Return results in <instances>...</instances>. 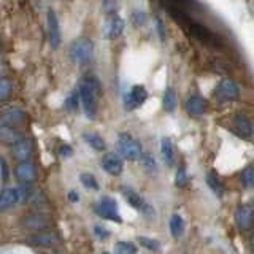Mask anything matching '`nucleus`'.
Masks as SVG:
<instances>
[{"label": "nucleus", "instance_id": "obj_1", "mask_svg": "<svg viewBox=\"0 0 254 254\" xmlns=\"http://www.w3.org/2000/svg\"><path fill=\"white\" fill-rule=\"evenodd\" d=\"M78 94H79V100H81L86 116L89 119H94L95 113H97V99L100 95V83L94 76L84 78L83 81L79 83Z\"/></svg>", "mask_w": 254, "mask_h": 254}, {"label": "nucleus", "instance_id": "obj_2", "mask_svg": "<svg viewBox=\"0 0 254 254\" xmlns=\"http://www.w3.org/2000/svg\"><path fill=\"white\" fill-rule=\"evenodd\" d=\"M94 54V43L89 38H76L75 42H71L68 46V56L70 59L76 64H87L91 61Z\"/></svg>", "mask_w": 254, "mask_h": 254}, {"label": "nucleus", "instance_id": "obj_3", "mask_svg": "<svg viewBox=\"0 0 254 254\" xmlns=\"http://www.w3.org/2000/svg\"><path fill=\"white\" fill-rule=\"evenodd\" d=\"M118 151L127 161H138L143 156V148L140 141H137L129 133H121L118 137Z\"/></svg>", "mask_w": 254, "mask_h": 254}, {"label": "nucleus", "instance_id": "obj_4", "mask_svg": "<svg viewBox=\"0 0 254 254\" xmlns=\"http://www.w3.org/2000/svg\"><path fill=\"white\" fill-rule=\"evenodd\" d=\"M27 198V190L18 188H5L0 190V211L10 210Z\"/></svg>", "mask_w": 254, "mask_h": 254}, {"label": "nucleus", "instance_id": "obj_5", "mask_svg": "<svg viewBox=\"0 0 254 254\" xmlns=\"http://www.w3.org/2000/svg\"><path fill=\"white\" fill-rule=\"evenodd\" d=\"M95 211H97V214L103 219H110L113 222H123V218L119 216V211H118V203L113 197H108V195L102 197L97 206H95Z\"/></svg>", "mask_w": 254, "mask_h": 254}, {"label": "nucleus", "instance_id": "obj_6", "mask_svg": "<svg viewBox=\"0 0 254 254\" xmlns=\"http://www.w3.org/2000/svg\"><path fill=\"white\" fill-rule=\"evenodd\" d=\"M238 95H240V87H238V84L234 79L229 78L222 79L216 89V97L221 102H234L238 99Z\"/></svg>", "mask_w": 254, "mask_h": 254}, {"label": "nucleus", "instance_id": "obj_7", "mask_svg": "<svg viewBox=\"0 0 254 254\" xmlns=\"http://www.w3.org/2000/svg\"><path fill=\"white\" fill-rule=\"evenodd\" d=\"M124 32V19L118 14H110L103 24V37L108 40L118 38Z\"/></svg>", "mask_w": 254, "mask_h": 254}, {"label": "nucleus", "instance_id": "obj_8", "mask_svg": "<svg viewBox=\"0 0 254 254\" xmlns=\"http://www.w3.org/2000/svg\"><path fill=\"white\" fill-rule=\"evenodd\" d=\"M148 97V92H146V87L145 86H140V84H135L132 86L130 92L126 95L124 99V107L126 110H135L138 108L140 105H143V102L146 100Z\"/></svg>", "mask_w": 254, "mask_h": 254}, {"label": "nucleus", "instance_id": "obj_9", "mask_svg": "<svg viewBox=\"0 0 254 254\" xmlns=\"http://www.w3.org/2000/svg\"><path fill=\"white\" fill-rule=\"evenodd\" d=\"M102 169L105 170L111 177H118V175L123 173V159L121 156H118L115 153H107L102 157Z\"/></svg>", "mask_w": 254, "mask_h": 254}, {"label": "nucleus", "instance_id": "obj_10", "mask_svg": "<svg viewBox=\"0 0 254 254\" xmlns=\"http://www.w3.org/2000/svg\"><path fill=\"white\" fill-rule=\"evenodd\" d=\"M21 224L29 229V230H35V232H46V229L50 227V219L43 214L35 213V214H27L26 218L21 221Z\"/></svg>", "mask_w": 254, "mask_h": 254}, {"label": "nucleus", "instance_id": "obj_11", "mask_svg": "<svg viewBox=\"0 0 254 254\" xmlns=\"http://www.w3.org/2000/svg\"><path fill=\"white\" fill-rule=\"evenodd\" d=\"M46 21H48V38H50V45L53 48H58L61 45V27H59L58 14L53 10H50L46 16Z\"/></svg>", "mask_w": 254, "mask_h": 254}, {"label": "nucleus", "instance_id": "obj_12", "mask_svg": "<svg viewBox=\"0 0 254 254\" xmlns=\"http://www.w3.org/2000/svg\"><path fill=\"white\" fill-rule=\"evenodd\" d=\"M26 111H24L22 108H18V107H11L5 110L2 116H0V121H2V124L5 126H11V127H18L21 126L24 121H26Z\"/></svg>", "mask_w": 254, "mask_h": 254}, {"label": "nucleus", "instance_id": "obj_13", "mask_svg": "<svg viewBox=\"0 0 254 254\" xmlns=\"http://www.w3.org/2000/svg\"><path fill=\"white\" fill-rule=\"evenodd\" d=\"M11 151H13L14 159H18L19 162H29L32 153H34V145H32L30 138L22 137L14 146H11Z\"/></svg>", "mask_w": 254, "mask_h": 254}, {"label": "nucleus", "instance_id": "obj_14", "mask_svg": "<svg viewBox=\"0 0 254 254\" xmlns=\"http://www.w3.org/2000/svg\"><path fill=\"white\" fill-rule=\"evenodd\" d=\"M235 221L242 230H250L254 222V211L250 205H240L235 211Z\"/></svg>", "mask_w": 254, "mask_h": 254}, {"label": "nucleus", "instance_id": "obj_15", "mask_svg": "<svg viewBox=\"0 0 254 254\" xmlns=\"http://www.w3.org/2000/svg\"><path fill=\"white\" fill-rule=\"evenodd\" d=\"M24 137L22 132L18 129V127H11V126H5L0 124V143L3 145H10L14 146L21 138Z\"/></svg>", "mask_w": 254, "mask_h": 254}, {"label": "nucleus", "instance_id": "obj_16", "mask_svg": "<svg viewBox=\"0 0 254 254\" xmlns=\"http://www.w3.org/2000/svg\"><path fill=\"white\" fill-rule=\"evenodd\" d=\"M16 178L19 180L22 185H30L35 180V167L32 162H19L16 165Z\"/></svg>", "mask_w": 254, "mask_h": 254}, {"label": "nucleus", "instance_id": "obj_17", "mask_svg": "<svg viewBox=\"0 0 254 254\" xmlns=\"http://www.w3.org/2000/svg\"><path fill=\"white\" fill-rule=\"evenodd\" d=\"M205 108H206V102L202 95H190L186 102V110L190 116H202L205 113Z\"/></svg>", "mask_w": 254, "mask_h": 254}, {"label": "nucleus", "instance_id": "obj_18", "mask_svg": "<svg viewBox=\"0 0 254 254\" xmlns=\"http://www.w3.org/2000/svg\"><path fill=\"white\" fill-rule=\"evenodd\" d=\"M234 124H235V129L240 132L243 137H251L254 133V126L251 123V119L248 116H245L243 113H238L235 116Z\"/></svg>", "mask_w": 254, "mask_h": 254}, {"label": "nucleus", "instance_id": "obj_19", "mask_svg": "<svg viewBox=\"0 0 254 254\" xmlns=\"http://www.w3.org/2000/svg\"><path fill=\"white\" fill-rule=\"evenodd\" d=\"M29 242L32 245H38V246H53L59 242V237L53 232H40V234L29 237Z\"/></svg>", "mask_w": 254, "mask_h": 254}, {"label": "nucleus", "instance_id": "obj_20", "mask_svg": "<svg viewBox=\"0 0 254 254\" xmlns=\"http://www.w3.org/2000/svg\"><path fill=\"white\" fill-rule=\"evenodd\" d=\"M123 195L126 197L127 203H129L130 206H133L135 210L145 211V206H146L145 200H143V198L137 192H135L133 189H130V188H123Z\"/></svg>", "mask_w": 254, "mask_h": 254}, {"label": "nucleus", "instance_id": "obj_21", "mask_svg": "<svg viewBox=\"0 0 254 254\" xmlns=\"http://www.w3.org/2000/svg\"><path fill=\"white\" fill-rule=\"evenodd\" d=\"M162 107H164V110H165V111H169V113H173V111L177 110V107H178L177 94H175V91L172 89V87H169V89H167V91H165V94H164Z\"/></svg>", "mask_w": 254, "mask_h": 254}, {"label": "nucleus", "instance_id": "obj_22", "mask_svg": "<svg viewBox=\"0 0 254 254\" xmlns=\"http://www.w3.org/2000/svg\"><path fill=\"white\" fill-rule=\"evenodd\" d=\"M206 185L210 186V189L214 192V195H218V197H221L222 195V192H224V188H222V185H221V181H219V178H218V175H216V172H210L208 175H206Z\"/></svg>", "mask_w": 254, "mask_h": 254}, {"label": "nucleus", "instance_id": "obj_23", "mask_svg": "<svg viewBox=\"0 0 254 254\" xmlns=\"http://www.w3.org/2000/svg\"><path fill=\"white\" fill-rule=\"evenodd\" d=\"M170 232L175 238H180L185 234V221H183L180 214H173L170 218Z\"/></svg>", "mask_w": 254, "mask_h": 254}, {"label": "nucleus", "instance_id": "obj_24", "mask_svg": "<svg viewBox=\"0 0 254 254\" xmlns=\"http://www.w3.org/2000/svg\"><path fill=\"white\" fill-rule=\"evenodd\" d=\"M83 138L86 140V143L89 146H92L95 151H103L105 149V141L100 137L99 133H94V132H89V133H84Z\"/></svg>", "mask_w": 254, "mask_h": 254}, {"label": "nucleus", "instance_id": "obj_25", "mask_svg": "<svg viewBox=\"0 0 254 254\" xmlns=\"http://www.w3.org/2000/svg\"><path fill=\"white\" fill-rule=\"evenodd\" d=\"M13 83L5 76H0V102H5L6 99H10V95L13 94Z\"/></svg>", "mask_w": 254, "mask_h": 254}, {"label": "nucleus", "instance_id": "obj_26", "mask_svg": "<svg viewBox=\"0 0 254 254\" xmlns=\"http://www.w3.org/2000/svg\"><path fill=\"white\" fill-rule=\"evenodd\" d=\"M161 149H162V156H164V161L167 164H172L173 162V143L170 138H162L161 141Z\"/></svg>", "mask_w": 254, "mask_h": 254}, {"label": "nucleus", "instance_id": "obj_27", "mask_svg": "<svg viewBox=\"0 0 254 254\" xmlns=\"http://www.w3.org/2000/svg\"><path fill=\"white\" fill-rule=\"evenodd\" d=\"M240 178H242V185L245 188H254V167L253 165L245 167L242 170Z\"/></svg>", "mask_w": 254, "mask_h": 254}, {"label": "nucleus", "instance_id": "obj_28", "mask_svg": "<svg viewBox=\"0 0 254 254\" xmlns=\"http://www.w3.org/2000/svg\"><path fill=\"white\" fill-rule=\"evenodd\" d=\"M116 254H137V246L129 242H118L115 245Z\"/></svg>", "mask_w": 254, "mask_h": 254}, {"label": "nucleus", "instance_id": "obj_29", "mask_svg": "<svg viewBox=\"0 0 254 254\" xmlns=\"http://www.w3.org/2000/svg\"><path fill=\"white\" fill-rule=\"evenodd\" d=\"M79 181H81V185L86 189H91V190H97L99 189V183H97V180H95L94 175H91V173H81Z\"/></svg>", "mask_w": 254, "mask_h": 254}, {"label": "nucleus", "instance_id": "obj_30", "mask_svg": "<svg viewBox=\"0 0 254 254\" xmlns=\"http://www.w3.org/2000/svg\"><path fill=\"white\" fill-rule=\"evenodd\" d=\"M138 242L143 248H148L151 251H157L159 250V242L154 240V238H149V237H138Z\"/></svg>", "mask_w": 254, "mask_h": 254}, {"label": "nucleus", "instance_id": "obj_31", "mask_svg": "<svg viewBox=\"0 0 254 254\" xmlns=\"http://www.w3.org/2000/svg\"><path fill=\"white\" fill-rule=\"evenodd\" d=\"M188 185V173L185 167H180L177 172V186L178 188H185Z\"/></svg>", "mask_w": 254, "mask_h": 254}, {"label": "nucleus", "instance_id": "obj_32", "mask_svg": "<svg viewBox=\"0 0 254 254\" xmlns=\"http://www.w3.org/2000/svg\"><path fill=\"white\" fill-rule=\"evenodd\" d=\"M78 107V94L73 92V94H70V97L65 100V108L68 110H76Z\"/></svg>", "mask_w": 254, "mask_h": 254}, {"label": "nucleus", "instance_id": "obj_33", "mask_svg": "<svg viewBox=\"0 0 254 254\" xmlns=\"http://www.w3.org/2000/svg\"><path fill=\"white\" fill-rule=\"evenodd\" d=\"M143 22H145V14H143L141 11H135L133 13V24L138 27V26H141Z\"/></svg>", "mask_w": 254, "mask_h": 254}, {"label": "nucleus", "instance_id": "obj_34", "mask_svg": "<svg viewBox=\"0 0 254 254\" xmlns=\"http://www.w3.org/2000/svg\"><path fill=\"white\" fill-rule=\"evenodd\" d=\"M156 29L159 32V37H161V40H165V27H164V22L161 19H156Z\"/></svg>", "mask_w": 254, "mask_h": 254}, {"label": "nucleus", "instance_id": "obj_35", "mask_svg": "<svg viewBox=\"0 0 254 254\" xmlns=\"http://www.w3.org/2000/svg\"><path fill=\"white\" fill-rule=\"evenodd\" d=\"M61 156L62 157H70L71 156V153H73V149H71L68 145H64V146H61Z\"/></svg>", "mask_w": 254, "mask_h": 254}, {"label": "nucleus", "instance_id": "obj_36", "mask_svg": "<svg viewBox=\"0 0 254 254\" xmlns=\"http://www.w3.org/2000/svg\"><path fill=\"white\" fill-rule=\"evenodd\" d=\"M115 8H118V3H103V10L110 14H115Z\"/></svg>", "mask_w": 254, "mask_h": 254}, {"label": "nucleus", "instance_id": "obj_37", "mask_svg": "<svg viewBox=\"0 0 254 254\" xmlns=\"http://www.w3.org/2000/svg\"><path fill=\"white\" fill-rule=\"evenodd\" d=\"M95 234H97L100 238H107L110 235L107 230H103V227H100V226H95Z\"/></svg>", "mask_w": 254, "mask_h": 254}, {"label": "nucleus", "instance_id": "obj_38", "mask_svg": "<svg viewBox=\"0 0 254 254\" xmlns=\"http://www.w3.org/2000/svg\"><path fill=\"white\" fill-rule=\"evenodd\" d=\"M143 164H145L146 169H154V162H153V159H146V161H143Z\"/></svg>", "mask_w": 254, "mask_h": 254}, {"label": "nucleus", "instance_id": "obj_39", "mask_svg": "<svg viewBox=\"0 0 254 254\" xmlns=\"http://www.w3.org/2000/svg\"><path fill=\"white\" fill-rule=\"evenodd\" d=\"M68 198H70L71 202H76L79 197H78V194L75 192V190H70V192H68Z\"/></svg>", "mask_w": 254, "mask_h": 254}, {"label": "nucleus", "instance_id": "obj_40", "mask_svg": "<svg viewBox=\"0 0 254 254\" xmlns=\"http://www.w3.org/2000/svg\"><path fill=\"white\" fill-rule=\"evenodd\" d=\"M251 251H253V254H254V235H253V238H251Z\"/></svg>", "mask_w": 254, "mask_h": 254}, {"label": "nucleus", "instance_id": "obj_41", "mask_svg": "<svg viewBox=\"0 0 254 254\" xmlns=\"http://www.w3.org/2000/svg\"><path fill=\"white\" fill-rule=\"evenodd\" d=\"M0 51H2V40H0Z\"/></svg>", "mask_w": 254, "mask_h": 254}, {"label": "nucleus", "instance_id": "obj_42", "mask_svg": "<svg viewBox=\"0 0 254 254\" xmlns=\"http://www.w3.org/2000/svg\"><path fill=\"white\" fill-rule=\"evenodd\" d=\"M103 254H110V253H103Z\"/></svg>", "mask_w": 254, "mask_h": 254}]
</instances>
